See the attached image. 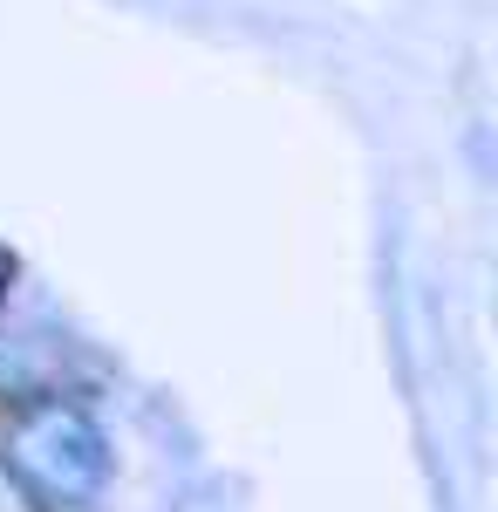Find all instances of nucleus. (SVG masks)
I'll return each mask as SVG.
<instances>
[{
	"label": "nucleus",
	"mask_w": 498,
	"mask_h": 512,
	"mask_svg": "<svg viewBox=\"0 0 498 512\" xmlns=\"http://www.w3.org/2000/svg\"><path fill=\"white\" fill-rule=\"evenodd\" d=\"M7 465L48 506H89L110 478V444L76 403H35L7 424Z\"/></svg>",
	"instance_id": "obj_1"
}]
</instances>
